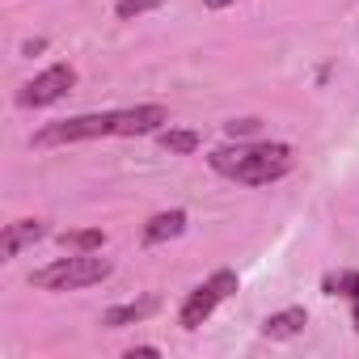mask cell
<instances>
[{"label":"cell","instance_id":"6da1fadb","mask_svg":"<svg viewBox=\"0 0 359 359\" xmlns=\"http://www.w3.org/2000/svg\"><path fill=\"white\" fill-rule=\"evenodd\" d=\"M169 123L165 106H123V110H97V114H76L47 123L34 131V148H60V144H81V140H106V135H156Z\"/></svg>","mask_w":359,"mask_h":359},{"label":"cell","instance_id":"7a4b0ae2","mask_svg":"<svg viewBox=\"0 0 359 359\" xmlns=\"http://www.w3.org/2000/svg\"><path fill=\"white\" fill-rule=\"evenodd\" d=\"M208 165L229 177V182H241V187H271L279 177L292 173L296 165V152L287 144H237V148H216L208 156Z\"/></svg>","mask_w":359,"mask_h":359},{"label":"cell","instance_id":"3957f363","mask_svg":"<svg viewBox=\"0 0 359 359\" xmlns=\"http://www.w3.org/2000/svg\"><path fill=\"white\" fill-rule=\"evenodd\" d=\"M110 271H114L110 258H102L97 250H81L72 258H55V262L39 266L30 275V283L43 287V292H81V287H93V283L110 279Z\"/></svg>","mask_w":359,"mask_h":359},{"label":"cell","instance_id":"277c9868","mask_svg":"<svg viewBox=\"0 0 359 359\" xmlns=\"http://www.w3.org/2000/svg\"><path fill=\"white\" fill-rule=\"evenodd\" d=\"M233 292H237V271H216L212 279H203V283L182 300V309H177V325H182V330H199Z\"/></svg>","mask_w":359,"mask_h":359},{"label":"cell","instance_id":"5b68a950","mask_svg":"<svg viewBox=\"0 0 359 359\" xmlns=\"http://www.w3.org/2000/svg\"><path fill=\"white\" fill-rule=\"evenodd\" d=\"M72 89H76V68H72V64H51L47 72H39L34 81L22 85L18 106H26V110H43V106H55L60 97H68Z\"/></svg>","mask_w":359,"mask_h":359},{"label":"cell","instance_id":"8992f818","mask_svg":"<svg viewBox=\"0 0 359 359\" xmlns=\"http://www.w3.org/2000/svg\"><path fill=\"white\" fill-rule=\"evenodd\" d=\"M43 237H47V224H43V220H13V224L5 229V237H0V258L13 262L26 245H34V241H43Z\"/></svg>","mask_w":359,"mask_h":359},{"label":"cell","instance_id":"52a82bcc","mask_svg":"<svg viewBox=\"0 0 359 359\" xmlns=\"http://www.w3.org/2000/svg\"><path fill=\"white\" fill-rule=\"evenodd\" d=\"M187 220H191V216H187L182 208L148 216V224H144V245H161V241H173V237H182V233H187Z\"/></svg>","mask_w":359,"mask_h":359},{"label":"cell","instance_id":"ba28073f","mask_svg":"<svg viewBox=\"0 0 359 359\" xmlns=\"http://www.w3.org/2000/svg\"><path fill=\"white\" fill-rule=\"evenodd\" d=\"M156 309H161V300H156V296L127 300V304H114V309H106V313H102V325H110V330H118V325H140V321H148Z\"/></svg>","mask_w":359,"mask_h":359},{"label":"cell","instance_id":"9c48e42d","mask_svg":"<svg viewBox=\"0 0 359 359\" xmlns=\"http://www.w3.org/2000/svg\"><path fill=\"white\" fill-rule=\"evenodd\" d=\"M304 325H309V313H304L300 304H292V309H279V313H271V317L262 321V338L283 342V338H296Z\"/></svg>","mask_w":359,"mask_h":359},{"label":"cell","instance_id":"30bf717a","mask_svg":"<svg viewBox=\"0 0 359 359\" xmlns=\"http://www.w3.org/2000/svg\"><path fill=\"white\" fill-rule=\"evenodd\" d=\"M156 144H161L165 152H173V156H191V152H199L203 135H199V131H187V127H161V131H156Z\"/></svg>","mask_w":359,"mask_h":359},{"label":"cell","instance_id":"8fae6325","mask_svg":"<svg viewBox=\"0 0 359 359\" xmlns=\"http://www.w3.org/2000/svg\"><path fill=\"white\" fill-rule=\"evenodd\" d=\"M325 296H346V300H359V271H338V275H325L321 279Z\"/></svg>","mask_w":359,"mask_h":359},{"label":"cell","instance_id":"7c38bea8","mask_svg":"<svg viewBox=\"0 0 359 359\" xmlns=\"http://www.w3.org/2000/svg\"><path fill=\"white\" fill-rule=\"evenodd\" d=\"M60 245H68V250H102L106 233L102 229H72V233H60Z\"/></svg>","mask_w":359,"mask_h":359},{"label":"cell","instance_id":"4fadbf2b","mask_svg":"<svg viewBox=\"0 0 359 359\" xmlns=\"http://www.w3.org/2000/svg\"><path fill=\"white\" fill-rule=\"evenodd\" d=\"M165 0H118L114 5V13L123 18V22H131V18H144V13H152V9H161Z\"/></svg>","mask_w":359,"mask_h":359},{"label":"cell","instance_id":"5bb4252c","mask_svg":"<svg viewBox=\"0 0 359 359\" xmlns=\"http://www.w3.org/2000/svg\"><path fill=\"white\" fill-rule=\"evenodd\" d=\"M224 131H229L233 140H245V135L258 131V118H233V123H224Z\"/></svg>","mask_w":359,"mask_h":359},{"label":"cell","instance_id":"9a60e30c","mask_svg":"<svg viewBox=\"0 0 359 359\" xmlns=\"http://www.w3.org/2000/svg\"><path fill=\"white\" fill-rule=\"evenodd\" d=\"M43 47H47V39H30V43H26V47H22V51H26V55H39V51H43Z\"/></svg>","mask_w":359,"mask_h":359},{"label":"cell","instance_id":"2e32d148","mask_svg":"<svg viewBox=\"0 0 359 359\" xmlns=\"http://www.w3.org/2000/svg\"><path fill=\"white\" fill-rule=\"evenodd\" d=\"M135 355H161L156 346H127V359H135Z\"/></svg>","mask_w":359,"mask_h":359},{"label":"cell","instance_id":"e0dca14e","mask_svg":"<svg viewBox=\"0 0 359 359\" xmlns=\"http://www.w3.org/2000/svg\"><path fill=\"white\" fill-rule=\"evenodd\" d=\"M208 9H229V5H237V0H203Z\"/></svg>","mask_w":359,"mask_h":359},{"label":"cell","instance_id":"ac0fdd59","mask_svg":"<svg viewBox=\"0 0 359 359\" xmlns=\"http://www.w3.org/2000/svg\"><path fill=\"white\" fill-rule=\"evenodd\" d=\"M351 321H355V330H359V300H351Z\"/></svg>","mask_w":359,"mask_h":359}]
</instances>
